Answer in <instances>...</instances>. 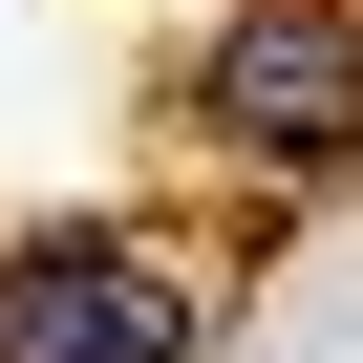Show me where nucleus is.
Masks as SVG:
<instances>
[{
  "instance_id": "1",
  "label": "nucleus",
  "mask_w": 363,
  "mask_h": 363,
  "mask_svg": "<svg viewBox=\"0 0 363 363\" xmlns=\"http://www.w3.org/2000/svg\"><path fill=\"white\" fill-rule=\"evenodd\" d=\"M193 107H214L257 171H342V150H363V22H342V0H257V22L193 65Z\"/></svg>"
},
{
  "instance_id": "2",
  "label": "nucleus",
  "mask_w": 363,
  "mask_h": 363,
  "mask_svg": "<svg viewBox=\"0 0 363 363\" xmlns=\"http://www.w3.org/2000/svg\"><path fill=\"white\" fill-rule=\"evenodd\" d=\"M0 363H193V278L128 235H43L0 257Z\"/></svg>"
}]
</instances>
